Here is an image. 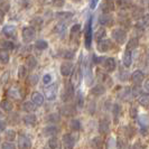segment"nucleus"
Segmentation results:
<instances>
[{"label": "nucleus", "mask_w": 149, "mask_h": 149, "mask_svg": "<svg viewBox=\"0 0 149 149\" xmlns=\"http://www.w3.org/2000/svg\"><path fill=\"white\" fill-rule=\"evenodd\" d=\"M93 58H94V62L97 64H101L103 66V68L109 73H111L116 70L117 63H116V60L113 57H97V56H93Z\"/></svg>", "instance_id": "obj_1"}, {"label": "nucleus", "mask_w": 149, "mask_h": 149, "mask_svg": "<svg viewBox=\"0 0 149 149\" xmlns=\"http://www.w3.org/2000/svg\"><path fill=\"white\" fill-rule=\"evenodd\" d=\"M111 37L116 43L122 45L127 40V33L126 30L121 29V28H114L111 31Z\"/></svg>", "instance_id": "obj_2"}, {"label": "nucleus", "mask_w": 149, "mask_h": 149, "mask_svg": "<svg viewBox=\"0 0 149 149\" xmlns=\"http://www.w3.org/2000/svg\"><path fill=\"white\" fill-rule=\"evenodd\" d=\"M92 38H93V33H92V18H90L86 26H85V30H84V43H85V47L89 49L91 48L92 45Z\"/></svg>", "instance_id": "obj_3"}, {"label": "nucleus", "mask_w": 149, "mask_h": 149, "mask_svg": "<svg viewBox=\"0 0 149 149\" xmlns=\"http://www.w3.org/2000/svg\"><path fill=\"white\" fill-rule=\"evenodd\" d=\"M36 36V28H34L33 26H28V27H24L22 31V40L25 43H30L35 39Z\"/></svg>", "instance_id": "obj_4"}, {"label": "nucleus", "mask_w": 149, "mask_h": 149, "mask_svg": "<svg viewBox=\"0 0 149 149\" xmlns=\"http://www.w3.org/2000/svg\"><path fill=\"white\" fill-rule=\"evenodd\" d=\"M74 84L72 82H68L66 84V86H65V89H64V92H63V94L61 95L62 97V101H64V102H67V101H70L72 97H74L75 94V90H74Z\"/></svg>", "instance_id": "obj_5"}, {"label": "nucleus", "mask_w": 149, "mask_h": 149, "mask_svg": "<svg viewBox=\"0 0 149 149\" xmlns=\"http://www.w3.org/2000/svg\"><path fill=\"white\" fill-rule=\"evenodd\" d=\"M57 85L56 84H51L49 86L45 88L44 90V97L48 100V101H54L57 97Z\"/></svg>", "instance_id": "obj_6"}, {"label": "nucleus", "mask_w": 149, "mask_h": 149, "mask_svg": "<svg viewBox=\"0 0 149 149\" xmlns=\"http://www.w3.org/2000/svg\"><path fill=\"white\" fill-rule=\"evenodd\" d=\"M18 149H31V140L25 134L18 136Z\"/></svg>", "instance_id": "obj_7"}, {"label": "nucleus", "mask_w": 149, "mask_h": 149, "mask_svg": "<svg viewBox=\"0 0 149 149\" xmlns=\"http://www.w3.org/2000/svg\"><path fill=\"white\" fill-rule=\"evenodd\" d=\"M1 31H2V35L5 37H7L8 39H10V38L13 39V38L17 37V28L14 25H6V26H3Z\"/></svg>", "instance_id": "obj_8"}, {"label": "nucleus", "mask_w": 149, "mask_h": 149, "mask_svg": "<svg viewBox=\"0 0 149 149\" xmlns=\"http://www.w3.org/2000/svg\"><path fill=\"white\" fill-rule=\"evenodd\" d=\"M97 49L99 52L101 53H107V52H110L111 48L113 47V44L110 39H101L100 42H97Z\"/></svg>", "instance_id": "obj_9"}, {"label": "nucleus", "mask_w": 149, "mask_h": 149, "mask_svg": "<svg viewBox=\"0 0 149 149\" xmlns=\"http://www.w3.org/2000/svg\"><path fill=\"white\" fill-rule=\"evenodd\" d=\"M74 71V65L72 62H64L61 64L60 72L63 76H70Z\"/></svg>", "instance_id": "obj_10"}, {"label": "nucleus", "mask_w": 149, "mask_h": 149, "mask_svg": "<svg viewBox=\"0 0 149 149\" xmlns=\"http://www.w3.org/2000/svg\"><path fill=\"white\" fill-rule=\"evenodd\" d=\"M64 149H73L75 146V139L71 134H65L62 138Z\"/></svg>", "instance_id": "obj_11"}, {"label": "nucleus", "mask_w": 149, "mask_h": 149, "mask_svg": "<svg viewBox=\"0 0 149 149\" xmlns=\"http://www.w3.org/2000/svg\"><path fill=\"white\" fill-rule=\"evenodd\" d=\"M61 114L64 117H73L76 114V109L72 104H64L61 108Z\"/></svg>", "instance_id": "obj_12"}, {"label": "nucleus", "mask_w": 149, "mask_h": 149, "mask_svg": "<svg viewBox=\"0 0 149 149\" xmlns=\"http://www.w3.org/2000/svg\"><path fill=\"white\" fill-rule=\"evenodd\" d=\"M22 122L28 127H35L37 125V117L33 113H28L22 117Z\"/></svg>", "instance_id": "obj_13"}, {"label": "nucleus", "mask_w": 149, "mask_h": 149, "mask_svg": "<svg viewBox=\"0 0 149 149\" xmlns=\"http://www.w3.org/2000/svg\"><path fill=\"white\" fill-rule=\"evenodd\" d=\"M147 27H149V15L148 14L142 16L141 18L137 22V24H136V28H137L138 30H140V31H143Z\"/></svg>", "instance_id": "obj_14"}, {"label": "nucleus", "mask_w": 149, "mask_h": 149, "mask_svg": "<svg viewBox=\"0 0 149 149\" xmlns=\"http://www.w3.org/2000/svg\"><path fill=\"white\" fill-rule=\"evenodd\" d=\"M99 131L101 134H107L110 131V122L108 118H102L99 122Z\"/></svg>", "instance_id": "obj_15"}, {"label": "nucleus", "mask_w": 149, "mask_h": 149, "mask_svg": "<svg viewBox=\"0 0 149 149\" xmlns=\"http://www.w3.org/2000/svg\"><path fill=\"white\" fill-rule=\"evenodd\" d=\"M131 81L134 84L136 85H140L143 81V79H145V73L141 72V71H139V70H137V71H134V73L131 74Z\"/></svg>", "instance_id": "obj_16"}, {"label": "nucleus", "mask_w": 149, "mask_h": 149, "mask_svg": "<svg viewBox=\"0 0 149 149\" xmlns=\"http://www.w3.org/2000/svg\"><path fill=\"white\" fill-rule=\"evenodd\" d=\"M99 22H100L102 26L109 27V26H112V25H113L114 19H113V17H112L110 14H103V15H101L99 17Z\"/></svg>", "instance_id": "obj_17"}, {"label": "nucleus", "mask_w": 149, "mask_h": 149, "mask_svg": "<svg viewBox=\"0 0 149 149\" xmlns=\"http://www.w3.org/2000/svg\"><path fill=\"white\" fill-rule=\"evenodd\" d=\"M66 30H67V27H66V24H65V22H58L57 25H55V27H54V33L61 38H63L64 36H65Z\"/></svg>", "instance_id": "obj_18"}, {"label": "nucleus", "mask_w": 149, "mask_h": 149, "mask_svg": "<svg viewBox=\"0 0 149 149\" xmlns=\"http://www.w3.org/2000/svg\"><path fill=\"white\" fill-rule=\"evenodd\" d=\"M7 95L9 97H11V99H14V100H20L22 97V91H20L19 88H17V86H11L7 91Z\"/></svg>", "instance_id": "obj_19"}, {"label": "nucleus", "mask_w": 149, "mask_h": 149, "mask_svg": "<svg viewBox=\"0 0 149 149\" xmlns=\"http://www.w3.org/2000/svg\"><path fill=\"white\" fill-rule=\"evenodd\" d=\"M105 92V88L103 84H95L91 91H90V93L92 94V95H94V97H100V95H103Z\"/></svg>", "instance_id": "obj_20"}, {"label": "nucleus", "mask_w": 149, "mask_h": 149, "mask_svg": "<svg viewBox=\"0 0 149 149\" xmlns=\"http://www.w3.org/2000/svg\"><path fill=\"white\" fill-rule=\"evenodd\" d=\"M36 109H37V105L33 101H26L22 104V110L27 112V113H33V112L36 111Z\"/></svg>", "instance_id": "obj_21"}, {"label": "nucleus", "mask_w": 149, "mask_h": 149, "mask_svg": "<svg viewBox=\"0 0 149 149\" xmlns=\"http://www.w3.org/2000/svg\"><path fill=\"white\" fill-rule=\"evenodd\" d=\"M73 16H74V14L70 13V11H58V13H56V18L62 22H68L70 19L73 18Z\"/></svg>", "instance_id": "obj_22"}, {"label": "nucleus", "mask_w": 149, "mask_h": 149, "mask_svg": "<svg viewBox=\"0 0 149 149\" xmlns=\"http://www.w3.org/2000/svg\"><path fill=\"white\" fill-rule=\"evenodd\" d=\"M31 101L37 107H40V105L44 104V95L39 92H33L31 93Z\"/></svg>", "instance_id": "obj_23"}, {"label": "nucleus", "mask_w": 149, "mask_h": 149, "mask_svg": "<svg viewBox=\"0 0 149 149\" xmlns=\"http://www.w3.org/2000/svg\"><path fill=\"white\" fill-rule=\"evenodd\" d=\"M92 149H102L103 147V140L101 139V137H93L92 140L90 142Z\"/></svg>", "instance_id": "obj_24"}, {"label": "nucleus", "mask_w": 149, "mask_h": 149, "mask_svg": "<svg viewBox=\"0 0 149 149\" xmlns=\"http://www.w3.org/2000/svg\"><path fill=\"white\" fill-rule=\"evenodd\" d=\"M138 45H139V40H138V38L136 37H132L130 38L129 40L127 42V46H126V51H134L137 47H138Z\"/></svg>", "instance_id": "obj_25"}, {"label": "nucleus", "mask_w": 149, "mask_h": 149, "mask_svg": "<svg viewBox=\"0 0 149 149\" xmlns=\"http://www.w3.org/2000/svg\"><path fill=\"white\" fill-rule=\"evenodd\" d=\"M122 63L126 67H130L131 63H132V54L130 51H126L123 53V56H122Z\"/></svg>", "instance_id": "obj_26"}, {"label": "nucleus", "mask_w": 149, "mask_h": 149, "mask_svg": "<svg viewBox=\"0 0 149 149\" xmlns=\"http://www.w3.org/2000/svg\"><path fill=\"white\" fill-rule=\"evenodd\" d=\"M97 75L100 76L99 77V80L101 81V82L103 83V85H107V86H110L112 85V80L111 77L109 76V75L107 74V73H103V72H99Z\"/></svg>", "instance_id": "obj_27"}, {"label": "nucleus", "mask_w": 149, "mask_h": 149, "mask_svg": "<svg viewBox=\"0 0 149 149\" xmlns=\"http://www.w3.org/2000/svg\"><path fill=\"white\" fill-rule=\"evenodd\" d=\"M114 3L111 2V1H107L104 3H102V6H101V10L103 11V14H111L112 11L114 10Z\"/></svg>", "instance_id": "obj_28"}, {"label": "nucleus", "mask_w": 149, "mask_h": 149, "mask_svg": "<svg viewBox=\"0 0 149 149\" xmlns=\"http://www.w3.org/2000/svg\"><path fill=\"white\" fill-rule=\"evenodd\" d=\"M58 132V128L56 127V126H48V127H46L43 130V134L44 136H49V137H53V136H55V134Z\"/></svg>", "instance_id": "obj_29"}, {"label": "nucleus", "mask_w": 149, "mask_h": 149, "mask_svg": "<svg viewBox=\"0 0 149 149\" xmlns=\"http://www.w3.org/2000/svg\"><path fill=\"white\" fill-rule=\"evenodd\" d=\"M26 66L28 68H35L37 66V58L33 55H29L26 57Z\"/></svg>", "instance_id": "obj_30"}, {"label": "nucleus", "mask_w": 149, "mask_h": 149, "mask_svg": "<svg viewBox=\"0 0 149 149\" xmlns=\"http://www.w3.org/2000/svg\"><path fill=\"white\" fill-rule=\"evenodd\" d=\"M138 103L145 108L149 107V94H146V93H141L139 97H138Z\"/></svg>", "instance_id": "obj_31"}, {"label": "nucleus", "mask_w": 149, "mask_h": 149, "mask_svg": "<svg viewBox=\"0 0 149 149\" xmlns=\"http://www.w3.org/2000/svg\"><path fill=\"white\" fill-rule=\"evenodd\" d=\"M1 109L5 112H11L14 110V104L9 100H2L1 101Z\"/></svg>", "instance_id": "obj_32"}, {"label": "nucleus", "mask_w": 149, "mask_h": 149, "mask_svg": "<svg viewBox=\"0 0 149 149\" xmlns=\"http://www.w3.org/2000/svg\"><path fill=\"white\" fill-rule=\"evenodd\" d=\"M70 129L73 130V131H80V130L82 129V123H81V121L76 119L71 120V122H70Z\"/></svg>", "instance_id": "obj_33"}, {"label": "nucleus", "mask_w": 149, "mask_h": 149, "mask_svg": "<svg viewBox=\"0 0 149 149\" xmlns=\"http://www.w3.org/2000/svg\"><path fill=\"white\" fill-rule=\"evenodd\" d=\"M15 48V44H14V42H11V40H2L1 42V49H3V51H13Z\"/></svg>", "instance_id": "obj_34"}, {"label": "nucleus", "mask_w": 149, "mask_h": 149, "mask_svg": "<svg viewBox=\"0 0 149 149\" xmlns=\"http://www.w3.org/2000/svg\"><path fill=\"white\" fill-rule=\"evenodd\" d=\"M105 34H107V31H105L104 27H100V28H97V31H95V34H94V38H95L97 43V42H100L101 39H103V38H104Z\"/></svg>", "instance_id": "obj_35"}, {"label": "nucleus", "mask_w": 149, "mask_h": 149, "mask_svg": "<svg viewBox=\"0 0 149 149\" xmlns=\"http://www.w3.org/2000/svg\"><path fill=\"white\" fill-rule=\"evenodd\" d=\"M17 137V134H16L15 130L13 129H7L5 131V138L7 139V141H14Z\"/></svg>", "instance_id": "obj_36"}, {"label": "nucleus", "mask_w": 149, "mask_h": 149, "mask_svg": "<svg viewBox=\"0 0 149 149\" xmlns=\"http://www.w3.org/2000/svg\"><path fill=\"white\" fill-rule=\"evenodd\" d=\"M9 60H10L9 52L1 49V52H0V62H1V64H3V65H5V64H8V63H9Z\"/></svg>", "instance_id": "obj_37"}, {"label": "nucleus", "mask_w": 149, "mask_h": 149, "mask_svg": "<svg viewBox=\"0 0 149 149\" xmlns=\"http://www.w3.org/2000/svg\"><path fill=\"white\" fill-rule=\"evenodd\" d=\"M28 75V70H27V66L26 65H20L18 67V77L19 79H26Z\"/></svg>", "instance_id": "obj_38"}, {"label": "nucleus", "mask_w": 149, "mask_h": 149, "mask_svg": "<svg viewBox=\"0 0 149 149\" xmlns=\"http://www.w3.org/2000/svg\"><path fill=\"white\" fill-rule=\"evenodd\" d=\"M58 146H60L58 139H57L55 136L51 137L49 140H48V147H49V149H57L58 148Z\"/></svg>", "instance_id": "obj_39"}, {"label": "nucleus", "mask_w": 149, "mask_h": 149, "mask_svg": "<svg viewBox=\"0 0 149 149\" xmlns=\"http://www.w3.org/2000/svg\"><path fill=\"white\" fill-rule=\"evenodd\" d=\"M35 47L37 49H40V51H44L48 47V43L45 40V39H38L35 42Z\"/></svg>", "instance_id": "obj_40"}, {"label": "nucleus", "mask_w": 149, "mask_h": 149, "mask_svg": "<svg viewBox=\"0 0 149 149\" xmlns=\"http://www.w3.org/2000/svg\"><path fill=\"white\" fill-rule=\"evenodd\" d=\"M43 19L40 18V17H35V18H33L31 20H30V25L34 27V28H40L42 26H43Z\"/></svg>", "instance_id": "obj_41"}, {"label": "nucleus", "mask_w": 149, "mask_h": 149, "mask_svg": "<svg viewBox=\"0 0 149 149\" xmlns=\"http://www.w3.org/2000/svg\"><path fill=\"white\" fill-rule=\"evenodd\" d=\"M119 77L121 81H128L129 80V77H131V75L128 73V71L126 70H121L120 71V74H119Z\"/></svg>", "instance_id": "obj_42"}, {"label": "nucleus", "mask_w": 149, "mask_h": 149, "mask_svg": "<svg viewBox=\"0 0 149 149\" xmlns=\"http://www.w3.org/2000/svg\"><path fill=\"white\" fill-rule=\"evenodd\" d=\"M58 120H60V116H58L57 113H51V114L48 116V118H47V121H48V122H52V123L57 122Z\"/></svg>", "instance_id": "obj_43"}, {"label": "nucleus", "mask_w": 149, "mask_h": 149, "mask_svg": "<svg viewBox=\"0 0 149 149\" xmlns=\"http://www.w3.org/2000/svg\"><path fill=\"white\" fill-rule=\"evenodd\" d=\"M142 13H143V9H141V8H134V11H132V16L139 20L142 17Z\"/></svg>", "instance_id": "obj_44"}, {"label": "nucleus", "mask_w": 149, "mask_h": 149, "mask_svg": "<svg viewBox=\"0 0 149 149\" xmlns=\"http://www.w3.org/2000/svg\"><path fill=\"white\" fill-rule=\"evenodd\" d=\"M76 104L80 108H83V105H84V97L81 92H79V94L76 97Z\"/></svg>", "instance_id": "obj_45"}, {"label": "nucleus", "mask_w": 149, "mask_h": 149, "mask_svg": "<svg viewBox=\"0 0 149 149\" xmlns=\"http://www.w3.org/2000/svg\"><path fill=\"white\" fill-rule=\"evenodd\" d=\"M112 112H113V116H114V118H118L120 116V112H121V108H120V105L118 103H114L113 104V109H112Z\"/></svg>", "instance_id": "obj_46"}, {"label": "nucleus", "mask_w": 149, "mask_h": 149, "mask_svg": "<svg viewBox=\"0 0 149 149\" xmlns=\"http://www.w3.org/2000/svg\"><path fill=\"white\" fill-rule=\"evenodd\" d=\"M81 30V25L80 24H74L72 27H71V35H76L79 34Z\"/></svg>", "instance_id": "obj_47"}, {"label": "nucleus", "mask_w": 149, "mask_h": 149, "mask_svg": "<svg viewBox=\"0 0 149 149\" xmlns=\"http://www.w3.org/2000/svg\"><path fill=\"white\" fill-rule=\"evenodd\" d=\"M1 149H16V146L11 141H5L1 143Z\"/></svg>", "instance_id": "obj_48"}, {"label": "nucleus", "mask_w": 149, "mask_h": 149, "mask_svg": "<svg viewBox=\"0 0 149 149\" xmlns=\"http://www.w3.org/2000/svg\"><path fill=\"white\" fill-rule=\"evenodd\" d=\"M129 113H130V117H131L132 119H136V118L138 117V110H137V108L134 107V105H131V107H130V109H129Z\"/></svg>", "instance_id": "obj_49"}, {"label": "nucleus", "mask_w": 149, "mask_h": 149, "mask_svg": "<svg viewBox=\"0 0 149 149\" xmlns=\"http://www.w3.org/2000/svg\"><path fill=\"white\" fill-rule=\"evenodd\" d=\"M65 60H73L75 56L74 51H65V54L63 55Z\"/></svg>", "instance_id": "obj_50"}, {"label": "nucleus", "mask_w": 149, "mask_h": 149, "mask_svg": "<svg viewBox=\"0 0 149 149\" xmlns=\"http://www.w3.org/2000/svg\"><path fill=\"white\" fill-rule=\"evenodd\" d=\"M42 80H43V83H44V84H51V82H52V80H53V76L47 73V74H45L44 76H43Z\"/></svg>", "instance_id": "obj_51"}, {"label": "nucleus", "mask_w": 149, "mask_h": 149, "mask_svg": "<svg viewBox=\"0 0 149 149\" xmlns=\"http://www.w3.org/2000/svg\"><path fill=\"white\" fill-rule=\"evenodd\" d=\"M9 9H10V3L9 2H2L1 3V11L2 13H8L9 11Z\"/></svg>", "instance_id": "obj_52"}, {"label": "nucleus", "mask_w": 149, "mask_h": 149, "mask_svg": "<svg viewBox=\"0 0 149 149\" xmlns=\"http://www.w3.org/2000/svg\"><path fill=\"white\" fill-rule=\"evenodd\" d=\"M20 6L25 9H28L31 6V2H30V0H20Z\"/></svg>", "instance_id": "obj_53"}, {"label": "nucleus", "mask_w": 149, "mask_h": 149, "mask_svg": "<svg viewBox=\"0 0 149 149\" xmlns=\"http://www.w3.org/2000/svg\"><path fill=\"white\" fill-rule=\"evenodd\" d=\"M65 0H53V6L54 7H63L64 6Z\"/></svg>", "instance_id": "obj_54"}, {"label": "nucleus", "mask_w": 149, "mask_h": 149, "mask_svg": "<svg viewBox=\"0 0 149 149\" xmlns=\"http://www.w3.org/2000/svg\"><path fill=\"white\" fill-rule=\"evenodd\" d=\"M37 83H38V75L33 74L30 76V84H31V85H36Z\"/></svg>", "instance_id": "obj_55"}, {"label": "nucleus", "mask_w": 149, "mask_h": 149, "mask_svg": "<svg viewBox=\"0 0 149 149\" xmlns=\"http://www.w3.org/2000/svg\"><path fill=\"white\" fill-rule=\"evenodd\" d=\"M97 2H99V0H90V8L93 10V9H95L97 6Z\"/></svg>", "instance_id": "obj_56"}, {"label": "nucleus", "mask_w": 149, "mask_h": 149, "mask_svg": "<svg viewBox=\"0 0 149 149\" xmlns=\"http://www.w3.org/2000/svg\"><path fill=\"white\" fill-rule=\"evenodd\" d=\"M2 79H1V82L2 83H6V81L7 80H9V72H5L3 74H2V76H1Z\"/></svg>", "instance_id": "obj_57"}, {"label": "nucleus", "mask_w": 149, "mask_h": 149, "mask_svg": "<svg viewBox=\"0 0 149 149\" xmlns=\"http://www.w3.org/2000/svg\"><path fill=\"white\" fill-rule=\"evenodd\" d=\"M132 149H145V147H142L141 143H139V142H137V143H134Z\"/></svg>", "instance_id": "obj_58"}, {"label": "nucleus", "mask_w": 149, "mask_h": 149, "mask_svg": "<svg viewBox=\"0 0 149 149\" xmlns=\"http://www.w3.org/2000/svg\"><path fill=\"white\" fill-rule=\"evenodd\" d=\"M0 130H1V132L6 131V122L3 120H1V128H0Z\"/></svg>", "instance_id": "obj_59"}, {"label": "nucleus", "mask_w": 149, "mask_h": 149, "mask_svg": "<svg viewBox=\"0 0 149 149\" xmlns=\"http://www.w3.org/2000/svg\"><path fill=\"white\" fill-rule=\"evenodd\" d=\"M143 88H145V90L149 93V79L148 80H146V82H145V84H143Z\"/></svg>", "instance_id": "obj_60"}, {"label": "nucleus", "mask_w": 149, "mask_h": 149, "mask_svg": "<svg viewBox=\"0 0 149 149\" xmlns=\"http://www.w3.org/2000/svg\"><path fill=\"white\" fill-rule=\"evenodd\" d=\"M140 134H148V129H147V127L142 126L141 131H140Z\"/></svg>", "instance_id": "obj_61"}, {"label": "nucleus", "mask_w": 149, "mask_h": 149, "mask_svg": "<svg viewBox=\"0 0 149 149\" xmlns=\"http://www.w3.org/2000/svg\"><path fill=\"white\" fill-rule=\"evenodd\" d=\"M72 1H74V2H80V1H82V0H72Z\"/></svg>", "instance_id": "obj_62"}, {"label": "nucleus", "mask_w": 149, "mask_h": 149, "mask_svg": "<svg viewBox=\"0 0 149 149\" xmlns=\"http://www.w3.org/2000/svg\"><path fill=\"white\" fill-rule=\"evenodd\" d=\"M147 57L149 58V48H148V51H147Z\"/></svg>", "instance_id": "obj_63"}]
</instances>
